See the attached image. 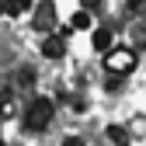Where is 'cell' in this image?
Here are the masks:
<instances>
[{
  "mask_svg": "<svg viewBox=\"0 0 146 146\" xmlns=\"http://www.w3.org/2000/svg\"><path fill=\"white\" fill-rule=\"evenodd\" d=\"M98 7H101V0H84V7H80V11L90 14V11H98Z\"/></svg>",
  "mask_w": 146,
  "mask_h": 146,
  "instance_id": "11",
  "label": "cell"
},
{
  "mask_svg": "<svg viewBox=\"0 0 146 146\" xmlns=\"http://www.w3.org/2000/svg\"><path fill=\"white\" fill-rule=\"evenodd\" d=\"M52 111H56V104H52L49 98H35L28 104V111H25V129L28 132H42L45 125L52 122Z\"/></svg>",
  "mask_w": 146,
  "mask_h": 146,
  "instance_id": "2",
  "label": "cell"
},
{
  "mask_svg": "<svg viewBox=\"0 0 146 146\" xmlns=\"http://www.w3.org/2000/svg\"><path fill=\"white\" fill-rule=\"evenodd\" d=\"M0 146H4V139H0Z\"/></svg>",
  "mask_w": 146,
  "mask_h": 146,
  "instance_id": "14",
  "label": "cell"
},
{
  "mask_svg": "<svg viewBox=\"0 0 146 146\" xmlns=\"http://www.w3.org/2000/svg\"><path fill=\"white\" fill-rule=\"evenodd\" d=\"M90 42H94L98 52H108V49H111V31H108V28H98L94 35H90Z\"/></svg>",
  "mask_w": 146,
  "mask_h": 146,
  "instance_id": "5",
  "label": "cell"
},
{
  "mask_svg": "<svg viewBox=\"0 0 146 146\" xmlns=\"http://www.w3.org/2000/svg\"><path fill=\"white\" fill-rule=\"evenodd\" d=\"M0 14H4V0H0Z\"/></svg>",
  "mask_w": 146,
  "mask_h": 146,
  "instance_id": "13",
  "label": "cell"
},
{
  "mask_svg": "<svg viewBox=\"0 0 146 146\" xmlns=\"http://www.w3.org/2000/svg\"><path fill=\"white\" fill-rule=\"evenodd\" d=\"M63 146H84V139H80V136H73V139H66Z\"/></svg>",
  "mask_w": 146,
  "mask_h": 146,
  "instance_id": "12",
  "label": "cell"
},
{
  "mask_svg": "<svg viewBox=\"0 0 146 146\" xmlns=\"http://www.w3.org/2000/svg\"><path fill=\"white\" fill-rule=\"evenodd\" d=\"M14 108H17V104H14V98H11V94H4V98H0V118H14Z\"/></svg>",
  "mask_w": 146,
  "mask_h": 146,
  "instance_id": "9",
  "label": "cell"
},
{
  "mask_svg": "<svg viewBox=\"0 0 146 146\" xmlns=\"http://www.w3.org/2000/svg\"><path fill=\"white\" fill-rule=\"evenodd\" d=\"M146 7V0H129V4H125V11H129V14H139Z\"/></svg>",
  "mask_w": 146,
  "mask_h": 146,
  "instance_id": "10",
  "label": "cell"
},
{
  "mask_svg": "<svg viewBox=\"0 0 146 146\" xmlns=\"http://www.w3.org/2000/svg\"><path fill=\"white\" fill-rule=\"evenodd\" d=\"M108 136H111L115 146H129V132H125L122 125H108Z\"/></svg>",
  "mask_w": 146,
  "mask_h": 146,
  "instance_id": "7",
  "label": "cell"
},
{
  "mask_svg": "<svg viewBox=\"0 0 146 146\" xmlns=\"http://www.w3.org/2000/svg\"><path fill=\"white\" fill-rule=\"evenodd\" d=\"M139 63V52L129 49V45H111L104 52V70L111 73V77H129Z\"/></svg>",
  "mask_w": 146,
  "mask_h": 146,
  "instance_id": "1",
  "label": "cell"
},
{
  "mask_svg": "<svg viewBox=\"0 0 146 146\" xmlns=\"http://www.w3.org/2000/svg\"><path fill=\"white\" fill-rule=\"evenodd\" d=\"M63 52H66V38L63 35H45L42 38V56L45 59H63Z\"/></svg>",
  "mask_w": 146,
  "mask_h": 146,
  "instance_id": "4",
  "label": "cell"
},
{
  "mask_svg": "<svg viewBox=\"0 0 146 146\" xmlns=\"http://www.w3.org/2000/svg\"><path fill=\"white\" fill-rule=\"evenodd\" d=\"M70 28H73V31H87V28H90V14H87V11H77L73 21H70Z\"/></svg>",
  "mask_w": 146,
  "mask_h": 146,
  "instance_id": "8",
  "label": "cell"
},
{
  "mask_svg": "<svg viewBox=\"0 0 146 146\" xmlns=\"http://www.w3.org/2000/svg\"><path fill=\"white\" fill-rule=\"evenodd\" d=\"M31 25L38 28V31H52V28H56V4H52V0H42V4L35 7Z\"/></svg>",
  "mask_w": 146,
  "mask_h": 146,
  "instance_id": "3",
  "label": "cell"
},
{
  "mask_svg": "<svg viewBox=\"0 0 146 146\" xmlns=\"http://www.w3.org/2000/svg\"><path fill=\"white\" fill-rule=\"evenodd\" d=\"M31 4H35V0H7V4H4V11H7L11 17H17V14H25Z\"/></svg>",
  "mask_w": 146,
  "mask_h": 146,
  "instance_id": "6",
  "label": "cell"
}]
</instances>
